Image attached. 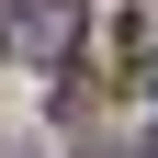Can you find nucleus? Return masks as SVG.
I'll use <instances>...</instances> for the list:
<instances>
[{"label": "nucleus", "mask_w": 158, "mask_h": 158, "mask_svg": "<svg viewBox=\"0 0 158 158\" xmlns=\"http://www.w3.org/2000/svg\"><path fill=\"white\" fill-rule=\"evenodd\" d=\"M68 45H79V0H23L11 11V56L23 68H68Z\"/></svg>", "instance_id": "f257e3e1"}, {"label": "nucleus", "mask_w": 158, "mask_h": 158, "mask_svg": "<svg viewBox=\"0 0 158 158\" xmlns=\"http://www.w3.org/2000/svg\"><path fill=\"white\" fill-rule=\"evenodd\" d=\"M147 90H158V68H147Z\"/></svg>", "instance_id": "f03ea898"}, {"label": "nucleus", "mask_w": 158, "mask_h": 158, "mask_svg": "<svg viewBox=\"0 0 158 158\" xmlns=\"http://www.w3.org/2000/svg\"><path fill=\"white\" fill-rule=\"evenodd\" d=\"M135 158H158V147H135Z\"/></svg>", "instance_id": "7ed1b4c3"}]
</instances>
